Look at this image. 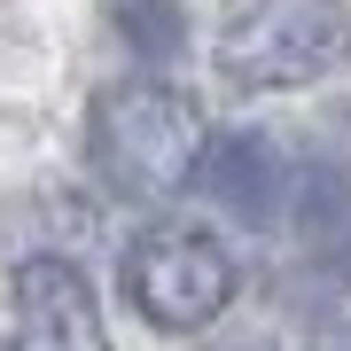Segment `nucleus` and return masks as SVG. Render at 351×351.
Segmentation results:
<instances>
[{
    "label": "nucleus",
    "mask_w": 351,
    "mask_h": 351,
    "mask_svg": "<svg viewBox=\"0 0 351 351\" xmlns=\"http://www.w3.org/2000/svg\"><path fill=\"white\" fill-rule=\"evenodd\" d=\"M0 351H8V343H0Z\"/></svg>",
    "instance_id": "7"
},
{
    "label": "nucleus",
    "mask_w": 351,
    "mask_h": 351,
    "mask_svg": "<svg viewBox=\"0 0 351 351\" xmlns=\"http://www.w3.org/2000/svg\"><path fill=\"white\" fill-rule=\"evenodd\" d=\"M125 297L133 313L164 328V336H203L226 304H234V258L219 234H203L188 219H156L133 234L125 250Z\"/></svg>",
    "instance_id": "3"
},
{
    "label": "nucleus",
    "mask_w": 351,
    "mask_h": 351,
    "mask_svg": "<svg viewBox=\"0 0 351 351\" xmlns=\"http://www.w3.org/2000/svg\"><path fill=\"white\" fill-rule=\"evenodd\" d=\"M211 55H219V78L250 94L313 86L351 55V8L343 0H226Z\"/></svg>",
    "instance_id": "2"
},
{
    "label": "nucleus",
    "mask_w": 351,
    "mask_h": 351,
    "mask_svg": "<svg viewBox=\"0 0 351 351\" xmlns=\"http://www.w3.org/2000/svg\"><path fill=\"white\" fill-rule=\"evenodd\" d=\"M8 351H110L94 281L71 258H24L16 265V343Z\"/></svg>",
    "instance_id": "4"
},
{
    "label": "nucleus",
    "mask_w": 351,
    "mask_h": 351,
    "mask_svg": "<svg viewBox=\"0 0 351 351\" xmlns=\"http://www.w3.org/2000/svg\"><path fill=\"white\" fill-rule=\"evenodd\" d=\"M203 110L172 78H117V86L94 94L86 110V156L94 172L110 180L117 195H172L195 180V156H203Z\"/></svg>",
    "instance_id": "1"
},
{
    "label": "nucleus",
    "mask_w": 351,
    "mask_h": 351,
    "mask_svg": "<svg viewBox=\"0 0 351 351\" xmlns=\"http://www.w3.org/2000/svg\"><path fill=\"white\" fill-rule=\"evenodd\" d=\"M110 24L125 39V55L149 63V78L188 47V8H180V0H110Z\"/></svg>",
    "instance_id": "6"
},
{
    "label": "nucleus",
    "mask_w": 351,
    "mask_h": 351,
    "mask_svg": "<svg viewBox=\"0 0 351 351\" xmlns=\"http://www.w3.org/2000/svg\"><path fill=\"white\" fill-rule=\"evenodd\" d=\"M188 188L211 195V203H226L234 219H258L265 226L281 211V195H289V164H281V149L265 133H219V141H203Z\"/></svg>",
    "instance_id": "5"
}]
</instances>
